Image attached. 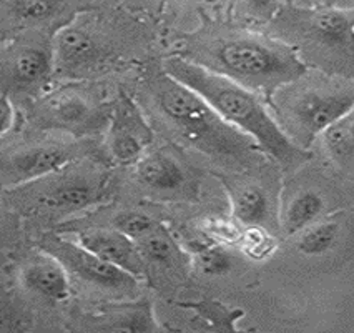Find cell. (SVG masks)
<instances>
[{"label": "cell", "instance_id": "obj_1", "mask_svg": "<svg viewBox=\"0 0 354 333\" xmlns=\"http://www.w3.org/2000/svg\"><path fill=\"white\" fill-rule=\"evenodd\" d=\"M165 73L195 90L226 122L257 142L283 170H296L311 159L310 150L295 143L250 89L203 65L182 57L165 62Z\"/></svg>", "mask_w": 354, "mask_h": 333}, {"label": "cell", "instance_id": "obj_2", "mask_svg": "<svg viewBox=\"0 0 354 333\" xmlns=\"http://www.w3.org/2000/svg\"><path fill=\"white\" fill-rule=\"evenodd\" d=\"M153 96L158 110L190 145L238 165H248L257 142L228 123L212 105L168 73L155 82Z\"/></svg>", "mask_w": 354, "mask_h": 333}, {"label": "cell", "instance_id": "obj_3", "mask_svg": "<svg viewBox=\"0 0 354 333\" xmlns=\"http://www.w3.org/2000/svg\"><path fill=\"white\" fill-rule=\"evenodd\" d=\"M207 69L268 97L308 73L306 62L291 45L257 35L221 40L212 52V67Z\"/></svg>", "mask_w": 354, "mask_h": 333}, {"label": "cell", "instance_id": "obj_4", "mask_svg": "<svg viewBox=\"0 0 354 333\" xmlns=\"http://www.w3.org/2000/svg\"><path fill=\"white\" fill-rule=\"evenodd\" d=\"M273 109L288 137L310 149L318 135L354 110V80H296L274 93Z\"/></svg>", "mask_w": 354, "mask_h": 333}, {"label": "cell", "instance_id": "obj_5", "mask_svg": "<svg viewBox=\"0 0 354 333\" xmlns=\"http://www.w3.org/2000/svg\"><path fill=\"white\" fill-rule=\"evenodd\" d=\"M279 27L313 64L354 80V9L290 12Z\"/></svg>", "mask_w": 354, "mask_h": 333}, {"label": "cell", "instance_id": "obj_6", "mask_svg": "<svg viewBox=\"0 0 354 333\" xmlns=\"http://www.w3.org/2000/svg\"><path fill=\"white\" fill-rule=\"evenodd\" d=\"M42 249L53 258H57L70 273L90 285L122 291L125 295L137 290V277L104 260L78 242L73 244V242L53 235L45 238Z\"/></svg>", "mask_w": 354, "mask_h": 333}, {"label": "cell", "instance_id": "obj_7", "mask_svg": "<svg viewBox=\"0 0 354 333\" xmlns=\"http://www.w3.org/2000/svg\"><path fill=\"white\" fill-rule=\"evenodd\" d=\"M77 145L62 142L42 143L12 154L2 165V185L6 188L34 182L59 172L77 159Z\"/></svg>", "mask_w": 354, "mask_h": 333}, {"label": "cell", "instance_id": "obj_8", "mask_svg": "<svg viewBox=\"0 0 354 333\" xmlns=\"http://www.w3.org/2000/svg\"><path fill=\"white\" fill-rule=\"evenodd\" d=\"M109 145L113 159L120 163H131L142 157L143 149L153 138L148 123L137 105L123 96L112 112Z\"/></svg>", "mask_w": 354, "mask_h": 333}, {"label": "cell", "instance_id": "obj_9", "mask_svg": "<svg viewBox=\"0 0 354 333\" xmlns=\"http://www.w3.org/2000/svg\"><path fill=\"white\" fill-rule=\"evenodd\" d=\"M78 244L133 277H145V260L137 242L125 233L112 230H90L78 233Z\"/></svg>", "mask_w": 354, "mask_h": 333}, {"label": "cell", "instance_id": "obj_10", "mask_svg": "<svg viewBox=\"0 0 354 333\" xmlns=\"http://www.w3.org/2000/svg\"><path fill=\"white\" fill-rule=\"evenodd\" d=\"M39 118V122L47 127L78 132V134L93 130L102 122L98 107L93 105L85 96L75 92H62L52 96L45 102Z\"/></svg>", "mask_w": 354, "mask_h": 333}, {"label": "cell", "instance_id": "obj_11", "mask_svg": "<svg viewBox=\"0 0 354 333\" xmlns=\"http://www.w3.org/2000/svg\"><path fill=\"white\" fill-rule=\"evenodd\" d=\"M53 67V48L32 44L17 45L7 57L3 79L12 89H28L48 80Z\"/></svg>", "mask_w": 354, "mask_h": 333}, {"label": "cell", "instance_id": "obj_12", "mask_svg": "<svg viewBox=\"0 0 354 333\" xmlns=\"http://www.w3.org/2000/svg\"><path fill=\"white\" fill-rule=\"evenodd\" d=\"M22 283L27 290L52 302H64L70 295L68 270L48 253L35 258L22 270Z\"/></svg>", "mask_w": 354, "mask_h": 333}, {"label": "cell", "instance_id": "obj_13", "mask_svg": "<svg viewBox=\"0 0 354 333\" xmlns=\"http://www.w3.org/2000/svg\"><path fill=\"white\" fill-rule=\"evenodd\" d=\"M53 64L60 71H75L97 59L98 45L84 28L64 27L55 34L52 44Z\"/></svg>", "mask_w": 354, "mask_h": 333}, {"label": "cell", "instance_id": "obj_14", "mask_svg": "<svg viewBox=\"0 0 354 333\" xmlns=\"http://www.w3.org/2000/svg\"><path fill=\"white\" fill-rule=\"evenodd\" d=\"M221 180H223L225 187L228 188L233 215L241 224L250 225V227H259V225H265L268 222L271 204L265 188L259 187L258 183L245 182L240 179Z\"/></svg>", "mask_w": 354, "mask_h": 333}, {"label": "cell", "instance_id": "obj_15", "mask_svg": "<svg viewBox=\"0 0 354 333\" xmlns=\"http://www.w3.org/2000/svg\"><path fill=\"white\" fill-rule=\"evenodd\" d=\"M100 187L85 177H67L53 182L40 195V202L53 210L73 212L95 204Z\"/></svg>", "mask_w": 354, "mask_h": 333}, {"label": "cell", "instance_id": "obj_16", "mask_svg": "<svg viewBox=\"0 0 354 333\" xmlns=\"http://www.w3.org/2000/svg\"><path fill=\"white\" fill-rule=\"evenodd\" d=\"M138 180L156 192H173L182 188L187 182L183 167L167 154H150L137 165Z\"/></svg>", "mask_w": 354, "mask_h": 333}, {"label": "cell", "instance_id": "obj_17", "mask_svg": "<svg viewBox=\"0 0 354 333\" xmlns=\"http://www.w3.org/2000/svg\"><path fill=\"white\" fill-rule=\"evenodd\" d=\"M324 210V199L315 190L299 192L288 204L283 213V230L286 235H296L315 224V220Z\"/></svg>", "mask_w": 354, "mask_h": 333}, {"label": "cell", "instance_id": "obj_18", "mask_svg": "<svg viewBox=\"0 0 354 333\" xmlns=\"http://www.w3.org/2000/svg\"><path fill=\"white\" fill-rule=\"evenodd\" d=\"M324 149L337 165L354 163V110L323 134Z\"/></svg>", "mask_w": 354, "mask_h": 333}, {"label": "cell", "instance_id": "obj_19", "mask_svg": "<svg viewBox=\"0 0 354 333\" xmlns=\"http://www.w3.org/2000/svg\"><path fill=\"white\" fill-rule=\"evenodd\" d=\"M109 323L105 328L109 330H127V332H155L160 330V325L155 322L151 308L147 302L137 305L122 307L106 316Z\"/></svg>", "mask_w": 354, "mask_h": 333}, {"label": "cell", "instance_id": "obj_20", "mask_svg": "<svg viewBox=\"0 0 354 333\" xmlns=\"http://www.w3.org/2000/svg\"><path fill=\"white\" fill-rule=\"evenodd\" d=\"M337 233H339V225L335 222L311 225V227L303 230V235L299 237L296 249L308 257H319L335 245Z\"/></svg>", "mask_w": 354, "mask_h": 333}, {"label": "cell", "instance_id": "obj_21", "mask_svg": "<svg viewBox=\"0 0 354 333\" xmlns=\"http://www.w3.org/2000/svg\"><path fill=\"white\" fill-rule=\"evenodd\" d=\"M62 9V0H15L12 3V15L20 22L42 24L57 17Z\"/></svg>", "mask_w": 354, "mask_h": 333}, {"label": "cell", "instance_id": "obj_22", "mask_svg": "<svg viewBox=\"0 0 354 333\" xmlns=\"http://www.w3.org/2000/svg\"><path fill=\"white\" fill-rule=\"evenodd\" d=\"M137 245L143 257L156 263H170L176 255L175 244L160 227L155 232H151L150 235L138 240Z\"/></svg>", "mask_w": 354, "mask_h": 333}, {"label": "cell", "instance_id": "obj_23", "mask_svg": "<svg viewBox=\"0 0 354 333\" xmlns=\"http://www.w3.org/2000/svg\"><path fill=\"white\" fill-rule=\"evenodd\" d=\"M160 225L155 220H151L150 217L143 215V213L137 212H125L118 213L113 220V228H117L118 232L125 233L127 237H130L131 240L138 242L143 237L150 235L151 232H155Z\"/></svg>", "mask_w": 354, "mask_h": 333}, {"label": "cell", "instance_id": "obj_24", "mask_svg": "<svg viewBox=\"0 0 354 333\" xmlns=\"http://www.w3.org/2000/svg\"><path fill=\"white\" fill-rule=\"evenodd\" d=\"M201 269L207 273H225L232 269V258L221 250L209 249L201 252Z\"/></svg>", "mask_w": 354, "mask_h": 333}, {"label": "cell", "instance_id": "obj_25", "mask_svg": "<svg viewBox=\"0 0 354 333\" xmlns=\"http://www.w3.org/2000/svg\"><path fill=\"white\" fill-rule=\"evenodd\" d=\"M243 2L248 6L250 10H253V14L263 19H270L277 15L281 0H243Z\"/></svg>", "mask_w": 354, "mask_h": 333}, {"label": "cell", "instance_id": "obj_26", "mask_svg": "<svg viewBox=\"0 0 354 333\" xmlns=\"http://www.w3.org/2000/svg\"><path fill=\"white\" fill-rule=\"evenodd\" d=\"M15 123V109L7 93H3L2 104H0V134L7 135L14 129Z\"/></svg>", "mask_w": 354, "mask_h": 333}, {"label": "cell", "instance_id": "obj_27", "mask_svg": "<svg viewBox=\"0 0 354 333\" xmlns=\"http://www.w3.org/2000/svg\"><path fill=\"white\" fill-rule=\"evenodd\" d=\"M286 2H298V0H286Z\"/></svg>", "mask_w": 354, "mask_h": 333}]
</instances>
